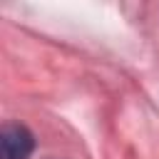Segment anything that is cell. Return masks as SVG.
I'll list each match as a JSON object with an SVG mask.
<instances>
[{
  "instance_id": "6da1fadb",
  "label": "cell",
  "mask_w": 159,
  "mask_h": 159,
  "mask_svg": "<svg viewBox=\"0 0 159 159\" xmlns=\"http://www.w3.org/2000/svg\"><path fill=\"white\" fill-rule=\"evenodd\" d=\"M35 149L32 134L22 124H7L0 132V159H30Z\"/></svg>"
}]
</instances>
